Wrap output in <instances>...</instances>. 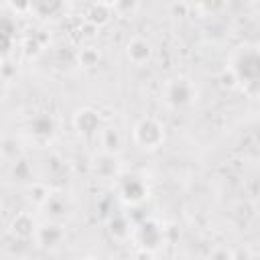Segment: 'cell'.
Segmentation results:
<instances>
[{
	"label": "cell",
	"instance_id": "2",
	"mask_svg": "<svg viewBox=\"0 0 260 260\" xmlns=\"http://www.w3.org/2000/svg\"><path fill=\"white\" fill-rule=\"evenodd\" d=\"M197 95V89L191 79L187 77H175L165 85V100L173 108H185L189 106Z\"/></svg>",
	"mask_w": 260,
	"mask_h": 260
},
{
	"label": "cell",
	"instance_id": "18",
	"mask_svg": "<svg viewBox=\"0 0 260 260\" xmlns=\"http://www.w3.org/2000/svg\"><path fill=\"white\" fill-rule=\"evenodd\" d=\"M12 173L18 181H28L30 175H32V169L28 165V160L24 158H14V165H12Z\"/></svg>",
	"mask_w": 260,
	"mask_h": 260
},
{
	"label": "cell",
	"instance_id": "9",
	"mask_svg": "<svg viewBox=\"0 0 260 260\" xmlns=\"http://www.w3.org/2000/svg\"><path fill=\"white\" fill-rule=\"evenodd\" d=\"M93 171H95V175L100 179H114V177H118L120 167H118L116 156L112 152H106L104 150L100 156L93 158Z\"/></svg>",
	"mask_w": 260,
	"mask_h": 260
},
{
	"label": "cell",
	"instance_id": "23",
	"mask_svg": "<svg viewBox=\"0 0 260 260\" xmlns=\"http://www.w3.org/2000/svg\"><path fill=\"white\" fill-rule=\"evenodd\" d=\"M223 4V0H203V8H207V10H211V12H215L219 6Z\"/></svg>",
	"mask_w": 260,
	"mask_h": 260
},
{
	"label": "cell",
	"instance_id": "12",
	"mask_svg": "<svg viewBox=\"0 0 260 260\" xmlns=\"http://www.w3.org/2000/svg\"><path fill=\"white\" fill-rule=\"evenodd\" d=\"M108 225H110V228H108L110 234H112L116 240H126V238H130V234H132V225H130V221H128L126 215H114V217H110Z\"/></svg>",
	"mask_w": 260,
	"mask_h": 260
},
{
	"label": "cell",
	"instance_id": "11",
	"mask_svg": "<svg viewBox=\"0 0 260 260\" xmlns=\"http://www.w3.org/2000/svg\"><path fill=\"white\" fill-rule=\"evenodd\" d=\"M112 16V10H110V4L108 2H93L87 10H85V20L95 24V26H104Z\"/></svg>",
	"mask_w": 260,
	"mask_h": 260
},
{
	"label": "cell",
	"instance_id": "1",
	"mask_svg": "<svg viewBox=\"0 0 260 260\" xmlns=\"http://www.w3.org/2000/svg\"><path fill=\"white\" fill-rule=\"evenodd\" d=\"M134 142L144 150H154L165 142V128L154 118H142L134 126Z\"/></svg>",
	"mask_w": 260,
	"mask_h": 260
},
{
	"label": "cell",
	"instance_id": "25",
	"mask_svg": "<svg viewBox=\"0 0 260 260\" xmlns=\"http://www.w3.org/2000/svg\"><path fill=\"white\" fill-rule=\"evenodd\" d=\"M191 2H195V4H203V0H191Z\"/></svg>",
	"mask_w": 260,
	"mask_h": 260
},
{
	"label": "cell",
	"instance_id": "6",
	"mask_svg": "<svg viewBox=\"0 0 260 260\" xmlns=\"http://www.w3.org/2000/svg\"><path fill=\"white\" fill-rule=\"evenodd\" d=\"M126 57L134 65H144L152 59V45L142 37H134L126 45Z\"/></svg>",
	"mask_w": 260,
	"mask_h": 260
},
{
	"label": "cell",
	"instance_id": "21",
	"mask_svg": "<svg viewBox=\"0 0 260 260\" xmlns=\"http://www.w3.org/2000/svg\"><path fill=\"white\" fill-rule=\"evenodd\" d=\"M79 28H81V37H85V39H93L98 35V30H100V26H95V24H91L87 20H83Z\"/></svg>",
	"mask_w": 260,
	"mask_h": 260
},
{
	"label": "cell",
	"instance_id": "15",
	"mask_svg": "<svg viewBox=\"0 0 260 260\" xmlns=\"http://www.w3.org/2000/svg\"><path fill=\"white\" fill-rule=\"evenodd\" d=\"M45 207H47V213H51V217H61L65 215V199L59 197V195H51L47 201H45Z\"/></svg>",
	"mask_w": 260,
	"mask_h": 260
},
{
	"label": "cell",
	"instance_id": "24",
	"mask_svg": "<svg viewBox=\"0 0 260 260\" xmlns=\"http://www.w3.org/2000/svg\"><path fill=\"white\" fill-rule=\"evenodd\" d=\"M217 256H225V258H230V256H234V254L228 252V250H215V252H211V258H217Z\"/></svg>",
	"mask_w": 260,
	"mask_h": 260
},
{
	"label": "cell",
	"instance_id": "13",
	"mask_svg": "<svg viewBox=\"0 0 260 260\" xmlns=\"http://www.w3.org/2000/svg\"><path fill=\"white\" fill-rule=\"evenodd\" d=\"M30 130L39 140H45L55 132V124H53V120L49 116H39V118H35L30 122Z\"/></svg>",
	"mask_w": 260,
	"mask_h": 260
},
{
	"label": "cell",
	"instance_id": "17",
	"mask_svg": "<svg viewBox=\"0 0 260 260\" xmlns=\"http://www.w3.org/2000/svg\"><path fill=\"white\" fill-rule=\"evenodd\" d=\"M28 197H30V201H35V203H39V205H45V201L51 197V191H49V187L45 185V183H32L30 185V189H28Z\"/></svg>",
	"mask_w": 260,
	"mask_h": 260
},
{
	"label": "cell",
	"instance_id": "8",
	"mask_svg": "<svg viewBox=\"0 0 260 260\" xmlns=\"http://www.w3.org/2000/svg\"><path fill=\"white\" fill-rule=\"evenodd\" d=\"M35 238L43 248H55V246H59L63 242L65 232H63V228L59 223H45V225H41L37 230Z\"/></svg>",
	"mask_w": 260,
	"mask_h": 260
},
{
	"label": "cell",
	"instance_id": "16",
	"mask_svg": "<svg viewBox=\"0 0 260 260\" xmlns=\"http://www.w3.org/2000/svg\"><path fill=\"white\" fill-rule=\"evenodd\" d=\"M219 85H221L225 91H232V89L240 87V77H238V73L234 71V67L223 69V71L219 73Z\"/></svg>",
	"mask_w": 260,
	"mask_h": 260
},
{
	"label": "cell",
	"instance_id": "14",
	"mask_svg": "<svg viewBox=\"0 0 260 260\" xmlns=\"http://www.w3.org/2000/svg\"><path fill=\"white\" fill-rule=\"evenodd\" d=\"M100 59H102L100 51H98L95 47H91V45L81 47V49H79V53H77V61H79V65H81V67H85V69L95 67V65L100 63Z\"/></svg>",
	"mask_w": 260,
	"mask_h": 260
},
{
	"label": "cell",
	"instance_id": "7",
	"mask_svg": "<svg viewBox=\"0 0 260 260\" xmlns=\"http://www.w3.org/2000/svg\"><path fill=\"white\" fill-rule=\"evenodd\" d=\"M37 230H39V228H37L35 217L28 215V213H24V211L16 213V215L12 217V221H10V232H12V236L18 238V240H28V238H32V236L37 234Z\"/></svg>",
	"mask_w": 260,
	"mask_h": 260
},
{
	"label": "cell",
	"instance_id": "22",
	"mask_svg": "<svg viewBox=\"0 0 260 260\" xmlns=\"http://www.w3.org/2000/svg\"><path fill=\"white\" fill-rule=\"evenodd\" d=\"M30 4H32V0H12V6H14V10H18V12L30 10Z\"/></svg>",
	"mask_w": 260,
	"mask_h": 260
},
{
	"label": "cell",
	"instance_id": "4",
	"mask_svg": "<svg viewBox=\"0 0 260 260\" xmlns=\"http://www.w3.org/2000/svg\"><path fill=\"white\" fill-rule=\"evenodd\" d=\"M100 124H102L100 112L93 110V108H81L73 116V126H75V130L81 136H93V134H98L100 132Z\"/></svg>",
	"mask_w": 260,
	"mask_h": 260
},
{
	"label": "cell",
	"instance_id": "3",
	"mask_svg": "<svg viewBox=\"0 0 260 260\" xmlns=\"http://www.w3.org/2000/svg\"><path fill=\"white\" fill-rule=\"evenodd\" d=\"M132 234L136 238V244L142 246V248H148V250H154L165 242L162 228L152 219H142Z\"/></svg>",
	"mask_w": 260,
	"mask_h": 260
},
{
	"label": "cell",
	"instance_id": "10",
	"mask_svg": "<svg viewBox=\"0 0 260 260\" xmlns=\"http://www.w3.org/2000/svg\"><path fill=\"white\" fill-rule=\"evenodd\" d=\"M100 144L106 152L118 154L122 150V134L116 126H106L100 130Z\"/></svg>",
	"mask_w": 260,
	"mask_h": 260
},
{
	"label": "cell",
	"instance_id": "20",
	"mask_svg": "<svg viewBox=\"0 0 260 260\" xmlns=\"http://www.w3.org/2000/svg\"><path fill=\"white\" fill-rule=\"evenodd\" d=\"M187 12H189V4L187 2H173L171 4V14L173 16L183 18V16H187Z\"/></svg>",
	"mask_w": 260,
	"mask_h": 260
},
{
	"label": "cell",
	"instance_id": "5",
	"mask_svg": "<svg viewBox=\"0 0 260 260\" xmlns=\"http://www.w3.org/2000/svg\"><path fill=\"white\" fill-rule=\"evenodd\" d=\"M118 189H120V197L130 203V205H136L140 203L144 197H146V187L144 183L134 177V175H128V177H122L120 183H118Z\"/></svg>",
	"mask_w": 260,
	"mask_h": 260
},
{
	"label": "cell",
	"instance_id": "19",
	"mask_svg": "<svg viewBox=\"0 0 260 260\" xmlns=\"http://www.w3.org/2000/svg\"><path fill=\"white\" fill-rule=\"evenodd\" d=\"M136 4H138V0H116V2H114L116 10H118V12H122V14L132 12V10L136 8Z\"/></svg>",
	"mask_w": 260,
	"mask_h": 260
}]
</instances>
